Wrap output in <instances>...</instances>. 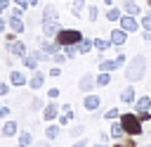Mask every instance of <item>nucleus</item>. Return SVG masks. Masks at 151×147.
<instances>
[{
    "label": "nucleus",
    "instance_id": "obj_1",
    "mask_svg": "<svg viewBox=\"0 0 151 147\" xmlns=\"http://www.w3.org/2000/svg\"><path fill=\"white\" fill-rule=\"evenodd\" d=\"M146 74V57L144 55H134L130 59V64H125V78L130 83H139Z\"/></svg>",
    "mask_w": 151,
    "mask_h": 147
},
{
    "label": "nucleus",
    "instance_id": "obj_2",
    "mask_svg": "<svg viewBox=\"0 0 151 147\" xmlns=\"http://www.w3.org/2000/svg\"><path fill=\"white\" fill-rule=\"evenodd\" d=\"M120 126H123V130L127 133V135H142V121H139V116L137 114H120Z\"/></svg>",
    "mask_w": 151,
    "mask_h": 147
},
{
    "label": "nucleus",
    "instance_id": "obj_3",
    "mask_svg": "<svg viewBox=\"0 0 151 147\" xmlns=\"http://www.w3.org/2000/svg\"><path fill=\"white\" fill-rule=\"evenodd\" d=\"M61 47H66V45H80V40H83V33L78 31V28H61L59 33H57V38H54Z\"/></svg>",
    "mask_w": 151,
    "mask_h": 147
},
{
    "label": "nucleus",
    "instance_id": "obj_4",
    "mask_svg": "<svg viewBox=\"0 0 151 147\" xmlns=\"http://www.w3.org/2000/svg\"><path fill=\"white\" fill-rule=\"evenodd\" d=\"M7 52L14 55V57H19V59H24L28 55V47H26L24 40H12V43H7Z\"/></svg>",
    "mask_w": 151,
    "mask_h": 147
},
{
    "label": "nucleus",
    "instance_id": "obj_5",
    "mask_svg": "<svg viewBox=\"0 0 151 147\" xmlns=\"http://www.w3.org/2000/svg\"><path fill=\"white\" fill-rule=\"evenodd\" d=\"M94 85H97V76H94V74H90V71H87V74H83V76H80V81H78V90H80V92H92V88H94Z\"/></svg>",
    "mask_w": 151,
    "mask_h": 147
},
{
    "label": "nucleus",
    "instance_id": "obj_6",
    "mask_svg": "<svg viewBox=\"0 0 151 147\" xmlns=\"http://www.w3.org/2000/svg\"><path fill=\"white\" fill-rule=\"evenodd\" d=\"M118 24H120V28H125L127 33H134V31L142 28V21H137L132 14H123V19H120Z\"/></svg>",
    "mask_w": 151,
    "mask_h": 147
},
{
    "label": "nucleus",
    "instance_id": "obj_7",
    "mask_svg": "<svg viewBox=\"0 0 151 147\" xmlns=\"http://www.w3.org/2000/svg\"><path fill=\"white\" fill-rule=\"evenodd\" d=\"M109 40H111L116 47H123V45L127 43V31H125V28H120V26H118V28H111Z\"/></svg>",
    "mask_w": 151,
    "mask_h": 147
},
{
    "label": "nucleus",
    "instance_id": "obj_8",
    "mask_svg": "<svg viewBox=\"0 0 151 147\" xmlns=\"http://www.w3.org/2000/svg\"><path fill=\"white\" fill-rule=\"evenodd\" d=\"M59 31H61L59 19H54V21H42V36H45V38H57Z\"/></svg>",
    "mask_w": 151,
    "mask_h": 147
},
{
    "label": "nucleus",
    "instance_id": "obj_9",
    "mask_svg": "<svg viewBox=\"0 0 151 147\" xmlns=\"http://www.w3.org/2000/svg\"><path fill=\"white\" fill-rule=\"evenodd\" d=\"M9 83H12L14 88H21V85H28V78H26V74H24V71L12 69V71H9Z\"/></svg>",
    "mask_w": 151,
    "mask_h": 147
},
{
    "label": "nucleus",
    "instance_id": "obj_10",
    "mask_svg": "<svg viewBox=\"0 0 151 147\" xmlns=\"http://www.w3.org/2000/svg\"><path fill=\"white\" fill-rule=\"evenodd\" d=\"M120 102L123 104H134L137 102V92H134V85H127L120 90Z\"/></svg>",
    "mask_w": 151,
    "mask_h": 147
},
{
    "label": "nucleus",
    "instance_id": "obj_11",
    "mask_svg": "<svg viewBox=\"0 0 151 147\" xmlns=\"http://www.w3.org/2000/svg\"><path fill=\"white\" fill-rule=\"evenodd\" d=\"M99 104H101V97H99V95H92V92H87V95H85V100H83V107H85L87 111L99 109Z\"/></svg>",
    "mask_w": 151,
    "mask_h": 147
},
{
    "label": "nucleus",
    "instance_id": "obj_12",
    "mask_svg": "<svg viewBox=\"0 0 151 147\" xmlns=\"http://www.w3.org/2000/svg\"><path fill=\"white\" fill-rule=\"evenodd\" d=\"M59 109H61V107H59L57 102H47L45 109H42V119H45V121H54L57 114H59Z\"/></svg>",
    "mask_w": 151,
    "mask_h": 147
},
{
    "label": "nucleus",
    "instance_id": "obj_13",
    "mask_svg": "<svg viewBox=\"0 0 151 147\" xmlns=\"http://www.w3.org/2000/svg\"><path fill=\"white\" fill-rule=\"evenodd\" d=\"M54 19H59V9H57V5H45L42 7V21H54Z\"/></svg>",
    "mask_w": 151,
    "mask_h": 147
},
{
    "label": "nucleus",
    "instance_id": "obj_14",
    "mask_svg": "<svg viewBox=\"0 0 151 147\" xmlns=\"http://www.w3.org/2000/svg\"><path fill=\"white\" fill-rule=\"evenodd\" d=\"M7 24H9V28H12L14 33H24V31H26V21H24L21 17H7Z\"/></svg>",
    "mask_w": 151,
    "mask_h": 147
},
{
    "label": "nucleus",
    "instance_id": "obj_15",
    "mask_svg": "<svg viewBox=\"0 0 151 147\" xmlns=\"http://www.w3.org/2000/svg\"><path fill=\"white\" fill-rule=\"evenodd\" d=\"M42 83H45V74H42V71H35V74L28 78V88H31V90H40Z\"/></svg>",
    "mask_w": 151,
    "mask_h": 147
},
{
    "label": "nucleus",
    "instance_id": "obj_16",
    "mask_svg": "<svg viewBox=\"0 0 151 147\" xmlns=\"http://www.w3.org/2000/svg\"><path fill=\"white\" fill-rule=\"evenodd\" d=\"M17 130H19V123H17V121H12V119H9V121H5V123H2V138H14V135H17Z\"/></svg>",
    "mask_w": 151,
    "mask_h": 147
},
{
    "label": "nucleus",
    "instance_id": "obj_17",
    "mask_svg": "<svg viewBox=\"0 0 151 147\" xmlns=\"http://www.w3.org/2000/svg\"><path fill=\"white\" fill-rule=\"evenodd\" d=\"M109 133H111V138H113V140H120V138H125V135H127V133L123 130L120 121H111V128H109Z\"/></svg>",
    "mask_w": 151,
    "mask_h": 147
},
{
    "label": "nucleus",
    "instance_id": "obj_18",
    "mask_svg": "<svg viewBox=\"0 0 151 147\" xmlns=\"http://www.w3.org/2000/svg\"><path fill=\"white\" fill-rule=\"evenodd\" d=\"M134 109H137V111H149V109H151V97H149V95H144V97H137V102H134Z\"/></svg>",
    "mask_w": 151,
    "mask_h": 147
},
{
    "label": "nucleus",
    "instance_id": "obj_19",
    "mask_svg": "<svg viewBox=\"0 0 151 147\" xmlns=\"http://www.w3.org/2000/svg\"><path fill=\"white\" fill-rule=\"evenodd\" d=\"M123 7H125V12H127V14H132V17L142 14V7H139L134 0H125V2H123Z\"/></svg>",
    "mask_w": 151,
    "mask_h": 147
},
{
    "label": "nucleus",
    "instance_id": "obj_20",
    "mask_svg": "<svg viewBox=\"0 0 151 147\" xmlns=\"http://www.w3.org/2000/svg\"><path fill=\"white\" fill-rule=\"evenodd\" d=\"M83 9H85V0H73L71 2V17H83Z\"/></svg>",
    "mask_w": 151,
    "mask_h": 147
},
{
    "label": "nucleus",
    "instance_id": "obj_21",
    "mask_svg": "<svg viewBox=\"0 0 151 147\" xmlns=\"http://www.w3.org/2000/svg\"><path fill=\"white\" fill-rule=\"evenodd\" d=\"M19 147H33V135L28 130H21L19 133Z\"/></svg>",
    "mask_w": 151,
    "mask_h": 147
},
{
    "label": "nucleus",
    "instance_id": "obj_22",
    "mask_svg": "<svg viewBox=\"0 0 151 147\" xmlns=\"http://www.w3.org/2000/svg\"><path fill=\"white\" fill-rule=\"evenodd\" d=\"M111 71H116L113 59H101L99 62V74H111Z\"/></svg>",
    "mask_w": 151,
    "mask_h": 147
},
{
    "label": "nucleus",
    "instance_id": "obj_23",
    "mask_svg": "<svg viewBox=\"0 0 151 147\" xmlns=\"http://www.w3.org/2000/svg\"><path fill=\"white\" fill-rule=\"evenodd\" d=\"M106 19H109V21H120L123 14H120L118 7H109V9H106Z\"/></svg>",
    "mask_w": 151,
    "mask_h": 147
},
{
    "label": "nucleus",
    "instance_id": "obj_24",
    "mask_svg": "<svg viewBox=\"0 0 151 147\" xmlns=\"http://www.w3.org/2000/svg\"><path fill=\"white\" fill-rule=\"evenodd\" d=\"M111 45H113L111 40H104V38H94V50H99V52H106Z\"/></svg>",
    "mask_w": 151,
    "mask_h": 147
},
{
    "label": "nucleus",
    "instance_id": "obj_25",
    "mask_svg": "<svg viewBox=\"0 0 151 147\" xmlns=\"http://www.w3.org/2000/svg\"><path fill=\"white\" fill-rule=\"evenodd\" d=\"M78 47H80V55H87V52H90V50L94 47V40H90V38H83Z\"/></svg>",
    "mask_w": 151,
    "mask_h": 147
},
{
    "label": "nucleus",
    "instance_id": "obj_26",
    "mask_svg": "<svg viewBox=\"0 0 151 147\" xmlns=\"http://www.w3.org/2000/svg\"><path fill=\"white\" fill-rule=\"evenodd\" d=\"M57 121H59V126H71V121H73V109H71V111H61V116H59Z\"/></svg>",
    "mask_w": 151,
    "mask_h": 147
},
{
    "label": "nucleus",
    "instance_id": "obj_27",
    "mask_svg": "<svg viewBox=\"0 0 151 147\" xmlns=\"http://www.w3.org/2000/svg\"><path fill=\"white\" fill-rule=\"evenodd\" d=\"M45 138H47V140H57V138H59V126H54V123L47 126V128H45Z\"/></svg>",
    "mask_w": 151,
    "mask_h": 147
},
{
    "label": "nucleus",
    "instance_id": "obj_28",
    "mask_svg": "<svg viewBox=\"0 0 151 147\" xmlns=\"http://www.w3.org/2000/svg\"><path fill=\"white\" fill-rule=\"evenodd\" d=\"M87 19H90V21H97V19H99V7H97V5H90V7H87Z\"/></svg>",
    "mask_w": 151,
    "mask_h": 147
},
{
    "label": "nucleus",
    "instance_id": "obj_29",
    "mask_svg": "<svg viewBox=\"0 0 151 147\" xmlns=\"http://www.w3.org/2000/svg\"><path fill=\"white\" fill-rule=\"evenodd\" d=\"M109 83H111V74H99V76H97V85L106 88Z\"/></svg>",
    "mask_w": 151,
    "mask_h": 147
},
{
    "label": "nucleus",
    "instance_id": "obj_30",
    "mask_svg": "<svg viewBox=\"0 0 151 147\" xmlns=\"http://www.w3.org/2000/svg\"><path fill=\"white\" fill-rule=\"evenodd\" d=\"M40 109H45V102L40 97H33L31 100V111H40Z\"/></svg>",
    "mask_w": 151,
    "mask_h": 147
},
{
    "label": "nucleus",
    "instance_id": "obj_31",
    "mask_svg": "<svg viewBox=\"0 0 151 147\" xmlns=\"http://www.w3.org/2000/svg\"><path fill=\"white\" fill-rule=\"evenodd\" d=\"M104 119H106V121H111V119H120V111H118L116 107H111V109L104 111Z\"/></svg>",
    "mask_w": 151,
    "mask_h": 147
},
{
    "label": "nucleus",
    "instance_id": "obj_32",
    "mask_svg": "<svg viewBox=\"0 0 151 147\" xmlns=\"http://www.w3.org/2000/svg\"><path fill=\"white\" fill-rule=\"evenodd\" d=\"M64 52H66L68 57H76V55H80V47H78V45H66Z\"/></svg>",
    "mask_w": 151,
    "mask_h": 147
},
{
    "label": "nucleus",
    "instance_id": "obj_33",
    "mask_svg": "<svg viewBox=\"0 0 151 147\" xmlns=\"http://www.w3.org/2000/svg\"><path fill=\"white\" fill-rule=\"evenodd\" d=\"M66 59H68L66 52H57V55H52V62H54V64H64Z\"/></svg>",
    "mask_w": 151,
    "mask_h": 147
},
{
    "label": "nucleus",
    "instance_id": "obj_34",
    "mask_svg": "<svg viewBox=\"0 0 151 147\" xmlns=\"http://www.w3.org/2000/svg\"><path fill=\"white\" fill-rule=\"evenodd\" d=\"M125 62H127V57H125L123 52H118V55H116V59H113V64H116V69H120V66H125Z\"/></svg>",
    "mask_w": 151,
    "mask_h": 147
},
{
    "label": "nucleus",
    "instance_id": "obj_35",
    "mask_svg": "<svg viewBox=\"0 0 151 147\" xmlns=\"http://www.w3.org/2000/svg\"><path fill=\"white\" fill-rule=\"evenodd\" d=\"M68 133H71V135H73V138H76V135H78V138H80V135H83V133H85V126H80V123H78V126H71V130H68Z\"/></svg>",
    "mask_w": 151,
    "mask_h": 147
},
{
    "label": "nucleus",
    "instance_id": "obj_36",
    "mask_svg": "<svg viewBox=\"0 0 151 147\" xmlns=\"http://www.w3.org/2000/svg\"><path fill=\"white\" fill-rule=\"evenodd\" d=\"M142 28H144V31H151V12L142 17Z\"/></svg>",
    "mask_w": 151,
    "mask_h": 147
},
{
    "label": "nucleus",
    "instance_id": "obj_37",
    "mask_svg": "<svg viewBox=\"0 0 151 147\" xmlns=\"http://www.w3.org/2000/svg\"><path fill=\"white\" fill-rule=\"evenodd\" d=\"M59 95H61V90H59V88H50V90H47V97H50V100H57Z\"/></svg>",
    "mask_w": 151,
    "mask_h": 147
},
{
    "label": "nucleus",
    "instance_id": "obj_38",
    "mask_svg": "<svg viewBox=\"0 0 151 147\" xmlns=\"http://www.w3.org/2000/svg\"><path fill=\"white\" fill-rule=\"evenodd\" d=\"M9 17H24V7H19V5L12 7V14H9Z\"/></svg>",
    "mask_w": 151,
    "mask_h": 147
},
{
    "label": "nucleus",
    "instance_id": "obj_39",
    "mask_svg": "<svg viewBox=\"0 0 151 147\" xmlns=\"http://www.w3.org/2000/svg\"><path fill=\"white\" fill-rule=\"evenodd\" d=\"M50 76H52V78H59V76H61V66H52V69H50Z\"/></svg>",
    "mask_w": 151,
    "mask_h": 147
},
{
    "label": "nucleus",
    "instance_id": "obj_40",
    "mask_svg": "<svg viewBox=\"0 0 151 147\" xmlns=\"http://www.w3.org/2000/svg\"><path fill=\"white\" fill-rule=\"evenodd\" d=\"M139 121H151V111H137Z\"/></svg>",
    "mask_w": 151,
    "mask_h": 147
},
{
    "label": "nucleus",
    "instance_id": "obj_41",
    "mask_svg": "<svg viewBox=\"0 0 151 147\" xmlns=\"http://www.w3.org/2000/svg\"><path fill=\"white\" fill-rule=\"evenodd\" d=\"M9 85H12V83H0V97L9 92Z\"/></svg>",
    "mask_w": 151,
    "mask_h": 147
},
{
    "label": "nucleus",
    "instance_id": "obj_42",
    "mask_svg": "<svg viewBox=\"0 0 151 147\" xmlns=\"http://www.w3.org/2000/svg\"><path fill=\"white\" fill-rule=\"evenodd\" d=\"M12 2H14V5H19V7H24V9H28V7H31V2H28V0H12Z\"/></svg>",
    "mask_w": 151,
    "mask_h": 147
},
{
    "label": "nucleus",
    "instance_id": "obj_43",
    "mask_svg": "<svg viewBox=\"0 0 151 147\" xmlns=\"http://www.w3.org/2000/svg\"><path fill=\"white\" fill-rule=\"evenodd\" d=\"M9 24H7V19L5 17H0V33H5V28H7Z\"/></svg>",
    "mask_w": 151,
    "mask_h": 147
},
{
    "label": "nucleus",
    "instance_id": "obj_44",
    "mask_svg": "<svg viewBox=\"0 0 151 147\" xmlns=\"http://www.w3.org/2000/svg\"><path fill=\"white\" fill-rule=\"evenodd\" d=\"M7 116H9V107H2L0 109V119H7Z\"/></svg>",
    "mask_w": 151,
    "mask_h": 147
},
{
    "label": "nucleus",
    "instance_id": "obj_45",
    "mask_svg": "<svg viewBox=\"0 0 151 147\" xmlns=\"http://www.w3.org/2000/svg\"><path fill=\"white\" fill-rule=\"evenodd\" d=\"M7 7H9V0H0V14H2Z\"/></svg>",
    "mask_w": 151,
    "mask_h": 147
},
{
    "label": "nucleus",
    "instance_id": "obj_46",
    "mask_svg": "<svg viewBox=\"0 0 151 147\" xmlns=\"http://www.w3.org/2000/svg\"><path fill=\"white\" fill-rule=\"evenodd\" d=\"M71 147H87V140H76Z\"/></svg>",
    "mask_w": 151,
    "mask_h": 147
},
{
    "label": "nucleus",
    "instance_id": "obj_47",
    "mask_svg": "<svg viewBox=\"0 0 151 147\" xmlns=\"http://www.w3.org/2000/svg\"><path fill=\"white\" fill-rule=\"evenodd\" d=\"M33 147H50V140H40V142H33Z\"/></svg>",
    "mask_w": 151,
    "mask_h": 147
},
{
    "label": "nucleus",
    "instance_id": "obj_48",
    "mask_svg": "<svg viewBox=\"0 0 151 147\" xmlns=\"http://www.w3.org/2000/svg\"><path fill=\"white\" fill-rule=\"evenodd\" d=\"M142 38H144V43H151V31H144Z\"/></svg>",
    "mask_w": 151,
    "mask_h": 147
},
{
    "label": "nucleus",
    "instance_id": "obj_49",
    "mask_svg": "<svg viewBox=\"0 0 151 147\" xmlns=\"http://www.w3.org/2000/svg\"><path fill=\"white\" fill-rule=\"evenodd\" d=\"M109 138H111V133H99V140H101V142H106Z\"/></svg>",
    "mask_w": 151,
    "mask_h": 147
},
{
    "label": "nucleus",
    "instance_id": "obj_50",
    "mask_svg": "<svg viewBox=\"0 0 151 147\" xmlns=\"http://www.w3.org/2000/svg\"><path fill=\"white\" fill-rule=\"evenodd\" d=\"M61 111H71V104L68 102H61Z\"/></svg>",
    "mask_w": 151,
    "mask_h": 147
},
{
    "label": "nucleus",
    "instance_id": "obj_51",
    "mask_svg": "<svg viewBox=\"0 0 151 147\" xmlns=\"http://www.w3.org/2000/svg\"><path fill=\"white\" fill-rule=\"evenodd\" d=\"M94 147H109V145H106V142H97Z\"/></svg>",
    "mask_w": 151,
    "mask_h": 147
},
{
    "label": "nucleus",
    "instance_id": "obj_52",
    "mask_svg": "<svg viewBox=\"0 0 151 147\" xmlns=\"http://www.w3.org/2000/svg\"><path fill=\"white\" fill-rule=\"evenodd\" d=\"M28 2H31V7H35V5H38V0H28Z\"/></svg>",
    "mask_w": 151,
    "mask_h": 147
},
{
    "label": "nucleus",
    "instance_id": "obj_53",
    "mask_svg": "<svg viewBox=\"0 0 151 147\" xmlns=\"http://www.w3.org/2000/svg\"><path fill=\"white\" fill-rule=\"evenodd\" d=\"M104 2H106V5H109V7H113V0H104Z\"/></svg>",
    "mask_w": 151,
    "mask_h": 147
},
{
    "label": "nucleus",
    "instance_id": "obj_54",
    "mask_svg": "<svg viewBox=\"0 0 151 147\" xmlns=\"http://www.w3.org/2000/svg\"><path fill=\"white\" fill-rule=\"evenodd\" d=\"M113 147H127V145H113Z\"/></svg>",
    "mask_w": 151,
    "mask_h": 147
},
{
    "label": "nucleus",
    "instance_id": "obj_55",
    "mask_svg": "<svg viewBox=\"0 0 151 147\" xmlns=\"http://www.w3.org/2000/svg\"><path fill=\"white\" fill-rule=\"evenodd\" d=\"M146 5H149V7H151V0H146Z\"/></svg>",
    "mask_w": 151,
    "mask_h": 147
},
{
    "label": "nucleus",
    "instance_id": "obj_56",
    "mask_svg": "<svg viewBox=\"0 0 151 147\" xmlns=\"http://www.w3.org/2000/svg\"><path fill=\"white\" fill-rule=\"evenodd\" d=\"M144 147H151V142H149V145H144Z\"/></svg>",
    "mask_w": 151,
    "mask_h": 147
},
{
    "label": "nucleus",
    "instance_id": "obj_57",
    "mask_svg": "<svg viewBox=\"0 0 151 147\" xmlns=\"http://www.w3.org/2000/svg\"><path fill=\"white\" fill-rule=\"evenodd\" d=\"M68 2H73V0H68Z\"/></svg>",
    "mask_w": 151,
    "mask_h": 147
},
{
    "label": "nucleus",
    "instance_id": "obj_58",
    "mask_svg": "<svg viewBox=\"0 0 151 147\" xmlns=\"http://www.w3.org/2000/svg\"><path fill=\"white\" fill-rule=\"evenodd\" d=\"M17 147H19V145H17Z\"/></svg>",
    "mask_w": 151,
    "mask_h": 147
},
{
    "label": "nucleus",
    "instance_id": "obj_59",
    "mask_svg": "<svg viewBox=\"0 0 151 147\" xmlns=\"http://www.w3.org/2000/svg\"><path fill=\"white\" fill-rule=\"evenodd\" d=\"M0 109H2V107H0Z\"/></svg>",
    "mask_w": 151,
    "mask_h": 147
}]
</instances>
